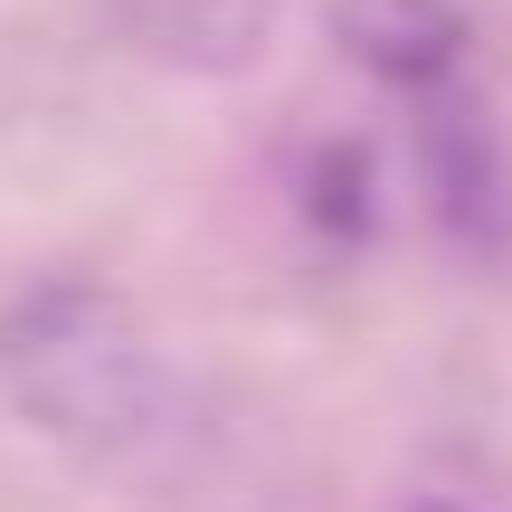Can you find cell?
Instances as JSON below:
<instances>
[{"label":"cell","instance_id":"cell-4","mask_svg":"<svg viewBox=\"0 0 512 512\" xmlns=\"http://www.w3.org/2000/svg\"><path fill=\"white\" fill-rule=\"evenodd\" d=\"M285 0H105V29L171 76H238L266 57Z\"/></svg>","mask_w":512,"mask_h":512},{"label":"cell","instance_id":"cell-1","mask_svg":"<svg viewBox=\"0 0 512 512\" xmlns=\"http://www.w3.org/2000/svg\"><path fill=\"white\" fill-rule=\"evenodd\" d=\"M0 408L105 475H152L200 427L181 370L105 285H38L0 313Z\"/></svg>","mask_w":512,"mask_h":512},{"label":"cell","instance_id":"cell-3","mask_svg":"<svg viewBox=\"0 0 512 512\" xmlns=\"http://www.w3.org/2000/svg\"><path fill=\"white\" fill-rule=\"evenodd\" d=\"M332 48L351 67H370L399 95H437L465 76V48H475V19L465 0H332L323 10Z\"/></svg>","mask_w":512,"mask_h":512},{"label":"cell","instance_id":"cell-2","mask_svg":"<svg viewBox=\"0 0 512 512\" xmlns=\"http://www.w3.org/2000/svg\"><path fill=\"white\" fill-rule=\"evenodd\" d=\"M418 105V162L427 190H437V219L456 228L465 247H503L512 238V162H503V133L484 124L475 86H437V95H408Z\"/></svg>","mask_w":512,"mask_h":512}]
</instances>
